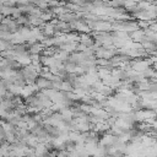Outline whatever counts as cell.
<instances>
[{"label": "cell", "instance_id": "6da1fadb", "mask_svg": "<svg viewBox=\"0 0 157 157\" xmlns=\"http://www.w3.org/2000/svg\"><path fill=\"white\" fill-rule=\"evenodd\" d=\"M21 72H22L23 78L26 80V83H27V85L34 83L36 80H37L38 76H39V74L36 71V69L33 67L32 64H31V65H27V66H23V69L21 70Z\"/></svg>", "mask_w": 157, "mask_h": 157}, {"label": "cell", "instance_id": "7a4b0ae2", "mask_svg": "<svg viewBox=\"0 0 157 157\" xmlns=\"http://www.w3.org/2000/svg\"><path fill=\"white\" fill-rule=\"evenodd\" d=\"M44 47H43V44L39 42H37V43H33V44H28V54L29 55H40V54H43V52H44Z\"/></svg>", "mask_w": 157, "mask_h": 157}, {"label": "cell", "instance_id": "3957f363", "mask_svg": "<svg viewBox=\"0 0 157 157\" xmlns=\"http://www.w3.org/2000/svg\"><path fill=\"white\" fill-rule=\"evenodd\" d=\"M36 86L38 87L39 91H43V90H52V81L42 77V76H38V78L36 80Z\"/></svg>", "mask_w": 157, "mask_h": 157}, {"label": "cell", "instance_id": "277c9868", "mask_svg": "<svg viewBox=\"0 0 157 157\" xmlns=\"http://www.w3.org/2000/svg\"><path fill=\"white\" fill-rule=\"evenodd\" d=\"M81 44L86 45L87 48H91L94 45V38L91 36V34H86V33H81L80 34V40H78Z\"/></svg>", "mask_w": 157, "mask_h": 157}, {"label": "cell", "instance_id": "5b68a950", "mask_svg": "<svg viewBox=\"0 0 157 157\" xmlns=\"http://www.w3.org/2000/svg\"><path fill=\"white\" fill-rule=\"evenodd\" d=\"M145 36H146V33H145V31H142V29H136V31H134L132 33H130V38H131L132 40L137 42V43H141V40L144 39Z\"/></svg>", "mask_w": 157, "mask_h": 157}, {"label": "cell", "instance_id": "8992f818", "mask_svg": "<svg viewBox=\"0 0 157 157\" xmlns=\"http://www.w3.org/2000/svg\"><path fill=\"white\" fill-rule=\"evenodd\" d=\"M34 153L38 156V157H44V156H47L48 155V148H47V146L44 145V144H38L36 147H34Z\"/></svg>", "mask_w": 157, "mask_h": 157}, {"label": "cell", "instance_id": "52a82bcc", "mask_svg": "<svg viewBox=\"0 0 157 157\" xmlns=\"http://www.w3.org/2000/svg\"><path fill=\"white\" fill-rule=\"evenodd\" d=\"M56 157H69V152L67 151H58Z\"/></svg>", "mask_w": 157, "mask_h": 157}, {"label": "cell", "instance_id": "ba28073f", "mask_svg": "<svg viewBox=\"0 0 157 157\" xmlns=\"http://www.w3.org/2000/svg\"><path fill=\"white\" fill-rule=\"evenodd\" d=\"M2 7H4V4H2V2H0V12H1V10H2Z\"/></svg>", "mask_w": 157, "mask_h": 157}, {"label": "cell", "instance_id": "9c48e42d", "mask_svg": "<svg viewBox=\"0 0 157 157\" xmlns=\"http://www.w3.org/2000/svg\"><path fill=\"white\" fill-rule=\"evenodd\" d=\"M103 157H110V156H108V155H105V156H103Z\"/></svg>", "mask_w": 157, "mask_h": 157}]
</instances>
